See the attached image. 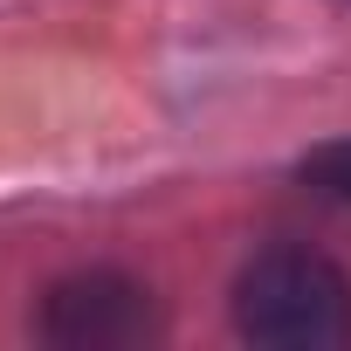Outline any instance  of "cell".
<instances>
[{
  "mask_svg": "<svg viewBox=\"0 0 351 351\" xmlns=\"http://www.w3.org/2000/svg\"><path fill=\"white\" fill-rule=\"evenodd\" d=\"M303 180H310L317 193H330V200H344V207H351V138L317 145V152L303 158Z\"/></svg>",
  "mask_w": 351,
  "mask_h": 351,
  "instance_id": "3957f363",
  "label": "cell"
},
{
  "mask_svg": "<svg viewBox=\"0 0 351 351\" xmlns=\"http://www.w3.org/2000/svg\"><path fill=\"white\" fill-rule=\"evenodd\" d=\"M35 330L56 351H131V344H152L165 324H158V303L145 282H131L117 269H83L42 296Z\"/></svg>",
  "mask_w": 351,
  "mask_h": 351,
  "instance_id": "7a4b0ae2",
  "label": "cell"
},
{
  "mask_svg": "<svg viewBox=\"0 0 351 351\" xmlns=\"http://www.w3.org/2000/svg\"><path fill=\"white\" fill-rule=\"evenodd\" d=\"M234 330L269 351H337L351 344V276L303 241H269L234 276Z\"/></svg>",
  "mask_w": 351,
  "mask_h": 351,
  "instance_id": "6da1fadb",
  "label": "cell"
}]
</instances>
